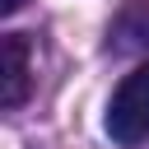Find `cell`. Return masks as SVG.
Returning a JSON list of instances; mask_svg holds the SVG:
<instances>
[{"label":"cell","instance_id":"obj_1","mask_svg":"<svg viewBox=\"0 0 149 149\" xmlns=\"http://www.w3.org/2000/svg\"><path fill=\"white\" fill-rule=\"evenodd\" d=\"M107 135L116 144H144L149 140V65L130 70L112 102H107Z\"/></svg>","mask_w":149,"mask_h":149},{"label":"cell","instance_id":"obj_2","mask_svg":"<svg viewBox=\"0 0 149 149\" xmlns=\"http://www.w3.org/2000/svg\"><path fill=\"white\" fill-rule=\"evenodd\" d=\"M0 61H5L0 102H5V112H14V107L28 98V37H23V33H5V37H0Z\"/></svg>","mask_w":149,"mask_h":149},{"label":"cell","instance_id":"obj_3","mask_svg":"<svg viewBox=\"0 0 149 149\" xmlns=\"http://www.w3.org/2000/svg\"><path fill=\"white\" fill-rule=\"evenodd\" d=\"M14 9H23V0H0V14H14Z\"/></svg>","mask_w":149,"mask_h":149}]
</instances>
